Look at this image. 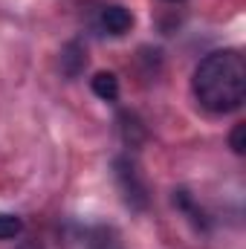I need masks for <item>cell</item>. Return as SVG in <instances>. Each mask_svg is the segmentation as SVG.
I'll use <instances>...</instances> for the list:
<instances>
[{
	"label": "cell",
	"mask_w": 246,
	"mask_h": 249,
	"mask_svg": "<svg viewBox=\"0 0 246 249\" xmlns=\"http://www.w3.org/2000/svg\"><path fill=\"white\" fill-rule=\"evenodd\" d=\"M197 102L211 113H232L244 105L246 96V64L235 50H220L197 64L191 78Z\"/></svg>",
	"instance_id": "obj_1"
},
{
	"label": "cell",
	"mask_w": 246,
	"mask_h": 249,
	"mask_svg": "<svg viewBox=\"0 0 246 249\" xmlns=\"http://www.w3.org/2000/svg\"><path fill=\"white\" fill-rule=\"evenodd\" d=\"M116 180H119V188H122L127 206L145 209L148 194H145V186H142V180H139V174H136V168H133L130 160H116Z\"/></svg>",
	"instance_id": "obj_2"
},
{
	"label": "cell",
	"mask_w": 246,
	"mask_h": 249,
	"mask_svg": "<svg viewBox=\"0 0 246 249\" xmlns=\"http://www.w3.org/2000/svg\"><path fill=\"white\" fill-rule=\"evenodd\" d=\"M102 26H105L110 35H124V32H130V26H133V15H130L124 6H107V9L102 12Z\"/></svg>",
	"instance_id": "obj_3"
},
{
	"label": "cell",
	"mask_w": 246,
	"mask_h": 249,
	"mask_svg": "<svg viewBox=\"0 0 246 249\" xmlns=\"http://www.w3.org/2000/svg\"><path fill=\"white\" fill-rule=\"evenodd\" d=\"M93 93L105 102H116L119 99V78L113 72H96L93 75Z\"/></svg>",
	"instance_id": "obj_4"
},
{
	"label": "cell",
	"mask_w": 246,
	"mask_h": 249,
	"mask_svg": "<svg viewBox=\"0 0 246 249\" xmlns=\"http://www.w3.org/2000/svg\"><path fill=\"white\" fill-rule=\"evenodd\" d=\"M87 64V55H84V50L78 47V44H67L61 53V70L67 75H78L81 72V67Z\"/></svg>",
	"instance_id": "obj_5"
},
{
	"label": "cell",
	"mask_w": 246,
	"mask_h": 249,
	"mask_svg": "<svg viewBox=\"0 0 246 249\" xmlns=\"http://www.w3.org/2000/svg\"><path fill=\"white\" fill-rule=\"evenodd\" d=\"M23 232V220L18 214H6L0 212V241H12Z\"/></svg>",
	"instance_id": "obj_6"
},
{
	"label": "cell",
	"mask_w": 246,
	"mask_h": 249,
	"mask_svg": "<svg viewBox=\"0 0 246 249\" xmlns=\"http://www.w3.org/2000/svg\"><path fill=\"white\" fill-rule=\"evenodd\" d=\"M229 145H232L235 154H244L246 151V124H235V130L229 136Z\"/></svg>",
	"instance_id": "obj_7"
},
{
	"label": "cell",
	"mask_w": 246,
	"mask_h": 249,
	"mask_svg": "<svg viewBox=\"0 0 246 249\" xmlns=\"http://www.w3.org/2000/svg\"><path fill=\"white\" fill-rule=\"evenodd\" d=\"M171 3H174V0H171Z\"/></svg>",
	"instance_id": "obj_8"
}]
</instances>
